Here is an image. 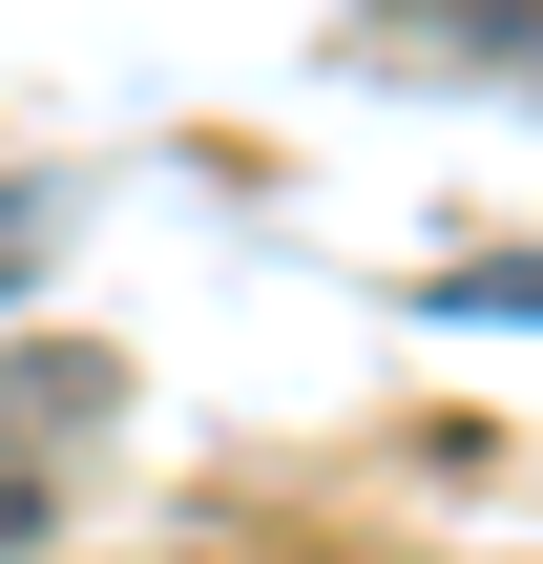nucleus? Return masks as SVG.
<instances>
[{
	"instance_id": "obj_1",
	"label": "nucleus",
	"mask_w": 543,
	"mask_h": 564,
	"mask_svg": "<svg viewBox=\"0 0 543 564\" xmlns=\"http://www.w3.org/2000/svg\"><path fill=\"white\" fill-rule=\"evenodd\" d=\"M0 523H21V502H0Z\"/></svg>"
}]
</instances>
